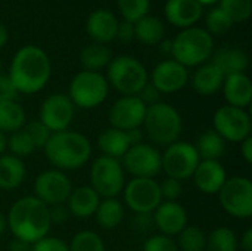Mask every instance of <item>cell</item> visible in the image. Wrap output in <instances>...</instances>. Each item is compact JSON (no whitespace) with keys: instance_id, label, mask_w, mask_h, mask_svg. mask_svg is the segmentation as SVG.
<instances>
[{"instance_id":"14","label":"cell","mask_w":252,"mask_h":251,"mask_svg":"<svg viewBox=\"0 0 252 251\" xmlns=\"http://www.w3.org/2000/svg\"><path fill=\"white\" fill-rule=\"evenodd\" d=\"M72 191V183L65 172L52 169L40 173L34 180V197L47 207L65 204Z\"/></svg>"},{"instance_id":"25","label":"cell","mask_w":252,"mask_h":251,"mask_svg":"<svg viewBox=\"0 0 252 251\" xmlns=\"http://www.w3.org/2000/svg\"><path fill=\"white\" fill-rule=\"evenodd\" d=\"M27 176L25 164L21 158L12 154L0 157V189L13 191L22 185Z\"/></svg>"},{"instance_id":"41","label":"cell","mask_w":252,"mask_h":251,"mask_svg":"<svg viewBox=\"0 0 252 251\" xmlns=\"http://www.w3.org/2000/svg\"><path fill=\"white\" fill-rule=\"evenodd\" d=\"M143 251H180L174 238L158 234L148 238L143 244Z\"/></svg>"},{"instance_id":"16","label":"cell","mask_w":252,"mask_h":251,"mask_svg":"<svg viewBox=\"0 0 252 251\" xmlns=\"http://www.w3.org/2000/svg\"><path fill=\"white\" fill-rule=\"evenodd\" d=\"M146 108L148 107L137 96H123L117 99L109 109V124L123 132L140 129V126H143Z\"/></svg>"},{"instance_id":"17","label":"cell","mask_w":252,"mask_h":251,"mask_svg":"<svg viewBox=\"0 0 252 251\" xmlns=\"http://www.w3.org/2000/svg\"><path fill=\"white\" fill-rule=\"evenodd\" d=\"M189 81L188 68L177 61H164L158 64L151 75V84L162 93H176Z\"/></svg>"},{"instance_id":"37","label":"cell","mask_w":252,"mask_h":251,"mask_svg":"<svg viewBox=\"0 0 252 251\" xmlns=\"http://www.w3.org/2000/svg\"><path fill=\"white\" fill-rule=\"evenodd\" d=\"M118 7L124 16V21L134 24L148 15L151 0H118Z\"/></svg>"},{"instance_id":"21","label":"cell","mask_w":252,"mask_h":251,"mask_svg":"<svg viewBox=\"0 0 252 251\" xmlns=\"http://www.w3.org/2000/svg\"><path fill=\"white\" fill-rule=\"evenodd\" d=\"M167 19L180 28H190L202 16V4L196 0H167Z\"/></svg>"},{"instance_id":"56","label":"cell","mask_w":252,"mask_h":251,"mask_svg":"<svg viewBox=\"0 0 252 251\" xmlns=\"http://www.w3.org/2000/svg\"><path fill=\"white\" fill-rule=\"evenodd\" d=\"M196 1H199L201 4H211V3H214L217 0H196Z\"/></svg>"},{"instance_id":"46","label":"cell","mask_w":252,"mask_h":251,"mask_svg":"<svg viewBox=\"0 0 252 251\" xmlns=\"http://www.w3.org/2000/svg\"><path fill=\"white\" fill-rule=\"evenodd\" d=\"M69 212L66 209V204H56L49 207V217H50V223L55 225H62L69 219Z\"/></svg>"},{"instance_id":"10","label":"cell","mask_w":252,"mask_h":251,"mask_svg":"<svg viewBox=\"0 0 252 251\" xmlns=\"http://www.w3.org/2000/svg\"><path fill=\"white\" fill-rule=\"evenodd\" d=\"M217 195L223 210L232 217L250 219L252 216V182L248 178H227Z\"/></svg>"},{"instance_id":"47","label":"cell","mask_w":252,"mask_h":251,"mask_svg":"<svg viewBox=\"0 0 252 251\" xmlns=\"http://www.w3.org/2000/svg\"><path fill=\"white\" fill-rule=\"evenodd\" d=\"M121 41L128 43L131 41L136 36H134V24L128 22V21H123L118 22V28H117V36Z\"/></svg>"},{"instance_id":"45","label":"cell","mask_w":252,"mask_h":251,"mask_svg":"<svg viewBox=\"0 0 252 251\" xmlns=\"http://www.w3.org/2000/svg\"><path fill=\"white\" fill-rule=\"evenodd\" d=\"M137 98H139L146 107H151V105H154V104L161 102V101H159V99H161V93H159L151 83H146V86L139 92Z\"/></svg>"},{"instance_id":"50","label":"cell","mask_w":252,"mask_h":251,"mask_svg":"<svg viewBox=\"0 0 252 251\" xmlns=\"http://www.w3.org/2000/svg\"><path fill=\"white\" fill-rule=\"evenodd\" d=\"M9 251H31V244L21 241L18 238H13L9 244Z\"/></svg>"},{"instance_id":"36","label":"cell","mask_w":252,"mask_h":251,"mask_svg":"<svg viewBox=\"0 0 252 251\" xmlns=\"http://www.w3.org/2000/svg\"><path fill=\"white\" fill-rule=\"evenodd\" d=\"M7 149L10 151L12 155L22 160L24 157L31 155L35 151V146H34L32 141L30 139V136L27 135V132L22 127L21 130H16V132L10 133L9 139H7Z\"/></svg>"},{"instance_id":"49","label":"cell","mask_w":252,"mask_h":251,"mask_svg":"<svg viewBox=\"0 0 252 251\" xmlns=\"http://www.w3.org/2000/svg\"><path fill=\"white\" fill-rule=\"evenodd\" d=\"M239 247L242 249L244 251H252V229L251 228H248L245 232H244V235H242V238H241V241H239Z\"/></svg>"},{"instance_id":"12","label":"cell","mask_w":252,"mask_h":251,"mask_svg":"<svg viewBox=\"0 0 252 251\" xmlns=\"http://www.w3.org/2000/svg\"><path fill=\"white\" fill-rule=\"evenodd\" d=\"M214 132H217L226 142L241 143L244 139L251 136V115L242 109L230 105L220 107L213 117Z\"/></svg>"},{"instance_id":"35","label":"cell","mask_w":252,"mask_h":251,"mask_svg":"<svg viewBox=\"0 0 252 251\" xmlns=\"http://www.w3.org/2000/svg\"><path fill=\"white\" fill-rule=\"evenodd\" d=\"M68 247L69 251H106L105 243L93 231H81L75 234Z\"/></svg>"},{"instance_id":"28","label":"cell","mask_w":252,"mask_h":251,"mask_svg":"<svg viewBox=\"0 0 252 251\" xmlns=\"http://www.w3.org/2000/svg\"><path fill=\"white\" fill-rule=\"evenodd\" d=\"M27 123V115L21 104L16 101L0 102V133H13L21 130Z\"/></svg>"},{"instance_id":"39","label":"cell","mask_w":252,"mask_h":251,"mask_svg":"<svg viewBox=\"0 0 252 251\" xmlns=\"http://www.w3.org/2000/svg\"><path fill=\"white\" fill-rule=\"evenodd\" d=\"M232 25H233L232 19L220 7L213 9L207 15V27H208V33L211 34L223 36L232 28Z\"/></svg>"},{"instance_id":"43","label":"cell","mask_w":252,"mask_h":251,"mask_svg":"<svg viewBox=\"0 0 252 251\" xmlns=\"http://www.w3.org/2000/svg\"><path fill=\"white\" fill-rule=\"evenodd\" d=\"M31 251H69V247L65 241L56 237H44L40 241L31 246Z\"/></svg>"},{"instance_id":"24","label":"cell","mask_w":252,"mask_h":251,"mask_svg":"<svg viewBox=\"0 0 252 251\" xmlns=\"http://www.w3.org/2000/svg\"><path fill=\"white\" fill-rule=\"evenodd\" d=\"M130 146L131 143H130L127 132H123L114 127L105 129L97 136V148L100 149L102 155L109 157V158L121 160Z\"/></svg>"},{"instance_id":"19","label":"cell","mask_w":252,"mask_h":251,"mask_svg":"<svg viewBox=\"0 0 252 251\" xmlns=\"http://www.w3.org/2000/svg\"><path fill=\"white\" fill-rule=\"evenodd\" d=\"M193 182L196 188L205 195H217L227 180L224 166L217 160H201L195 173Z\"/></svg>"},{"instance_id":"42","label":"cell","mask_w":252,"mask_h":251,"mask_svg":"<svg viewBox=\"0 0 252 251\" xmlns=\"http://www.w3.org/2000/svg\"><path fill=\"white\" fill-rule=\"evenodd\" d=\"M159 191H161L162 201H177L183 194V185L177 179L165 178L159 183Z\"/></svg>"},{"instance_id":"4","label":"cell","mask_w":252,"mask_h":251,"mask_svg":"<svg viewBox=\"0 0 252 251\" xmlns=\"http://www.w3.org/2000/svg\"><path fill=\"white\" fill-rule=\"evenodd\" d=\"M143 126L148 138L159 146H168L179 141L183 130L180 112L167 102H158L146 108Z\"/></svg>"},{"instance_id":"33","label":"cell","mask_w":252,"mask_h":251,"mask_svg":"<svg viewBox=\"0 0 252 251\" xmlns=\"http://www.w3.org/2000/svg\"><path fill=\"white\" fill-rule=\"evenodd\" d=\"M239 240L235 231L227 226H220L207 235L205 251H238Z\"/></svg>"},{"instance_id":"55","label":"cell","mask_w":252,"mask_h":251,"mask_svg":"<svg viewBox=\"0 0 252 251\" xmlns=\"http://www.w3.org/2000/svg\"><path fill=\"white\" fill-rule=\"evenodd\" d=\"M162 49H164V52H171V41L170 40H165L162 43Z\"/></svg>"},{"instance_id":"13","label":"cell","mask_w":252,"mask_h":251,"mask_svg":"<svg viewBox=\"0 0 252 251\" xmlns=\"http://www.w3.org/2000/svg\"><path fill=\"white\" fill-rule=\"evenodd\" d=\"M124 172H128L133 178L155 179L161 172V154L149 143L131 145L121 158Z\"/></svg>"},{"instance_id":"23","label":"cell","mask_w":252,"mask_h":251,"mask_svg":"<svg viewBox=\"0 0 252 251\" xmlns=\"http://www.w3.org/2000/svg\"><path fill=\"white\" fill-rule=\"evenodd\" d=\"M118 19L106 9L94 10L87 19V33L96 43H106L115 38Z\"/></svg>"},{"instance_id":"2","label":"cell","mask_w":252,"mask_h":251,"mask_svg":"<svg viewBox=\"0 0 252 251\" xmlns=\"http://www.w3.org/2000/svg\"><path fill=\"white\" fill-rule=\"evenodd\" d=\"M52 74L50 59L37 46H25L12 59L9 78L18 93L34 95L44 89Z\"/></svg>"},{"instance_id":"3","label":"cell","mask_w":252,"mask_h":251,"mask_svg":"<svg viewBox=\"0 0 252 251\" xmlns=\"http://www.w3.org/2000/svg\"><path fill=\"white\" fill-rule=\"evenodd\" d=\"M47 161L61 172L78 170L92 157V143L87 136L74 130L52 133L43 148Z\"/></svg>"},{"instance_id":"34","label":"cell","mask_w":252,"mask_h":251,"mask_svg":"<svg viewBox=\"0 0 252 251\" xmlns=\"http://www.w3.org/2000/svg\"><path fill=\"white\" fill-rule=\"evenodd\" d=\"M176 243L180 251H205L207 234L196 225H188L177 235Z\"/></svg>"},{"instance_id":"38","label":"cell","mask_w":252,"mask_h":251,"mask_svg":"<svg viewBox=\"0 0 252 251\" xmlns=\"http://www.w3.org/2000/svg\"><path fill=\"white\" fill-rule=\"evenodd\" d=\"M220 9L232 19V22H244L251 16V0H221Z\"/></svg>"},{"instance_id":"31","label":"cell","mask_w":252,"mask_h":251,"mask_svg":"<svg viewBox=\"0 0 252 251\" xmlns=\"http://www.w3.org/2000/svg\"><path fill=\"white\" fill-rule=\"evenodd\" d=\"M80 61L86 71L99 72L112 61V52L108 46L102 43H92L81 50Z\"/></svg>"},{"instance_id":"8","label":"cell","mask_w":252,"mask_h":251,"mask_svg":"<svg viewBox=\"0 0 252 251\" xmlns=\"http://www.w3.org/2000/svg\"><path fill=\"white\" fill-rule=\"evenodd\" d=\"M92 188L100 198H117L126 186V172L120 160L97 157L90 169Z\"/></svg>"},{"instance_id":"27","label":"cell","mask_w":252,"mask_h":251,"mask_svg":"<svg viewBox=\"0 0 252 251\" xmlns=\"http://www.w3.org/2000/svg\"><path fill=\"white\" fill-rule=\"evenodd\" d=\"M224 81L223 72L214 64H202L193 74L192 86L201 96H211L217 93Z\"/></svg>"},{"instance_id":"48","label":"cell","mask_w":252,"mask_h":251,"mask_svg":"<svg viewBox=\"0 0 252 251\" xmlns=\"http://www.w3.org/2000/svg\"><path fill=\"white\" fill-rule=\"evenodd\" d=\"M241 157L247 164H252V136H248L241 143Z\"/></svg>"},{"instance_id":"53","label":"cell","mask_w":252,"mask_h":251,"mask_svg":"<svg viewBox=\"0 0 252 251\" xmlns=\"http://www.w3.org/2000/svg\"><path fill=\"white\" fill-rule=\"evenodd\" d=\"M6 149H7V138L6 135L0 133V157L6 152Z\"/></svg>"},{"instance_id":"11","label":"cell","mask_w":252,"mask_h":251,"mask_svg":"<svg viewBox=\"0 0 252 251\" xmlns=\"http://www.w3.org/2000/svg\"><path fill=\"white\" fill-rule=\"evenodd\" d=\"M124 203L136 215H151L162 203L159 183L155 179L133 178L123 189Z\"/></svg>"},{"instance_id":"26","label":"cell","mask_w":252,"mask_h":251,"mask_svg":"<svg viewBox=\"0 0 252 251\" xmlns=\"http://www.w3.org/2000/svg\"><path fill=\"white\" fill-rule=\"evenodd\" d=\"M223 75L244 72L248 68L250 59L245 50L238 47H221L213 55V62Z\"/></svg>"},{"instance_id":"54","label":"cell","mask_w":252,"mask_h":251,"mask_svg":"<svg viewBox=\"0 0 252 251\" xmlns=\"http://www.w3.org/2000/svg\"><path fill=\"white\" fill-rule=\"evenodd\" d=\"M7 229V220H6V216L0 212V237L4 234V231Z\"/></svg>"},{"instance_id":"20","label":"cell","mask_w":252,"mask_h":251,"mask_svg":"<svg viewBox=\"0 0 252 251\" xmlns=\"http://www.w3.org/2000/svg\"><path fill=\"white\" fill-rule=\"evenodd\" d=\"M221 89L227 105L242 109L251 105L252 83L245 72L226 75Z\"/></svg>"},{"instance_id":"51","label":"cell","mask_w":252,"mask_h":251,"mask_svg":"<svg viewBox=\"0 0 252 251\" xmlns=\"http://www.w3.org/2000/svg\"><path fill=\"white\" fill-rule=\"evenodd\" d=\"M127 135H128V139H130V143L131 145H137V143H142L143 142V133H142L140 129L128 130Z\"/></svg>"},{"instance_id":"52","label":"cell","mask_w":252,"mask_h":251,"mask_svg":"<svg viewBox=\"0 0 252 251\" xmlns=\"http://www.w3.org/2000/svg\"><path fill=\"white\" fill-rule=\"evenodd\" d=\"M6 41H7V30H6V27L0 22V49L6 44Z\"/></svg>"},{"instance_id":"40","label":"cell","mask_w":252,"mask_h":251,"mask_svg":"<svg viewBox=\"0 0 252 251\" xmlns=\"http://www.w3.org/2000/svg\"><path fill=\"white\" fill-rule=\"evenodd\" d=\"M24 130L27 132V135L32 141L35 149H43L44 145L47 143L50 135H52V132L40 120H32V121L25 123Z\"/></svg>"},{"instance_id":"7","label":"cell","mask_w":252,"mask_h":251,"mask_svg":"<svg viewBox=\"0 0 252 251\" xmlns=\"http://www.w3.org/2000/svg\"><path fill=\"white\" fill-rule=\"evenodd\" d=\"M109 93V83L106 77L94 71H80L69 83L68 98L74 107L93 109L102 105Z\"/></svg>"},{"instance_id":"5","label":"cell","mask_w":252,"mask_h":251,"mask_svg":"<svg viewBox=\"0 0 252 251\" xmlns=\"http://www.w3.org/2000/svg\"><path fill=\"white\" fill-rule=\"evenodd\" d=\"M214 41L208 31L202 28H185L171 41V53L174 61L183 67L202 65L213 56Z\"/></svg>"},{"instance_id":"15","label":"cell","mask_w":252,"mask_h":251,"mask_svg":"<svg viewBox=\"0 0 252 251\" xmlns=\"http://www.w3.org/2000/svg\"><path fill=\"white\" fill-rule=\"evenodd\" d=\"M75 107L68 98V95L63 93H55L47 96L38 111V120L52 132H63L68 130L74 120Z\"/></svg>"},{"instance_id":"18","label":"cell","mask_w":252,"mask_h":251,"mask_svg":"<svg viewBox=\"0 0 252 251\" xmlns=\"http://www.w3.org/2000/svg\"><path fill=\"white\" fill-rule=\"evenodd\" d=\"M152 217L161 234L171 238L188 226V212L179 201H162L152 213Z\"/></svg>"},{"instance_id":"29","label":"cell","mask_w":252,"mask_h":251,"mask_svg":"<svg viewBox=\"0 0 252 251\" xmlns=\"http://www.w3.org/2000/svg\"><path fill=\"white\" fill-rule=\"evenodd\" d=\"M193 146L198 152L199 160L220 161V158L224 155V151H226V141L217 132L207 130L198 138Z\"/></svg>"},{"instance_id":"6","label":"cell","mask_w":252,"mask_h":251,"mask_svg":"<svg viewBox=\"0 0 252 251\" xmlns=\"http://www.w3.org/2000/svg\"><path fill=\"white\" fill-rule=\"evenodd\" d=\"M106 80L124 96H137L148 83V71L139 59L124 55L109 62Z\"/></svg>"},{"instance_id":"30","label":"cell","mask_w":252,"mask_h":251,"mask_svg":"<svg viewBox=\"0 0 252 251\" xmlns=\"http://www.w3.org/2000/svg\"><path fill=\"white\" fill-rule=\"evenodd\" d=\"M94 217L103 229H115L124 219V207L117 198H103L96 209Z\"/></svg>"},{"instance_id":"32","label":"cell","mask_w":252,"mask_h":251,"mask_svg":"<svg viewBox=\"0 0 252 251\" xmlns=\"http://www.w3.org/2000/svg\"><path fill=\"white\" fill-rule=\"evenodd\" d=\"M164 24L161 19L155 16H143L137 22H134V36L143 43V44H157L164 37Z\"/></svg>"},{"instance_id":"44","label":"cell","mask_w":252,"mask_h":251,"mask_svg":"<svg viewBox=\"0 0 252 251\" xmlns=\"http://www.w3.org/2000/svg\"><path fill=\"white\" fill-rule=\"evenodd\" d=\"M18 90L12 84L9 75H0V102L4 101H16Z\"/></svg>"},{"instance_id":"9","label":"cell","mask_w":252,"mask_h":251,"mask_svg":"<svg viewBox=\"0 0 252 251\" xmlns=\"http://www.w3.org/2000/svg\"><path fill=\"white\" fill-rule=\"evenodd\" d=\"M199 161L201 160L193 143L186 141H177L168 145L164 154H161L162 172L167 175V178H173L180 182L193 176Z\"/></svg>"},{"instance_id":"22","label":"cell","mask_w":252,"mask_h":251,"mask_svg":"<svg viewBox=\"0 0 252 251\" xmlns=\"http://www.w3.org/2000/svg\"><path fill=\"white\" fill-rule=\"evenodd\" d=\"M100 200L102 198L96 194V191L92 186L84 185L75 189L72 188L66 200V209L71 216H75L78 219H87L94 216Z\"/></svg>"},{"instance_id":"1","label":"cell","mask_w":252,"mask_h":251,"mask_svg":"<svg viewBox=\"0 0 252 251\" xmlns=\"http://www.w3.org/2000/svg\"><path fill=\"white\" fill-rule=\"evenodd\" d=\"M7 228L13 238L34 244L49 235L52 228L49 217V207L34 195H27L16 200L7 216Z\"/></svg>"}]
</instances>
